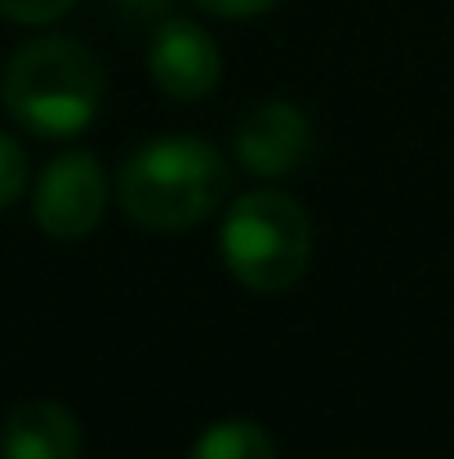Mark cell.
Listing matches in <instances>:
<instances>
[{"label":"cell","mask_w":454,"mask_h":459,"mask_svg":"<svg viewBox=\"0 0 454 459\" xmlns=\"http://www.w3.org/2000/svg\"><path fill=\"white\" fill-rule=\"evenodd\" d=\"M232 187V165L205 139H156L116 174V201L143 232H187L205 223Z\"/></svg>","instance_id":"cell-1"},{"label":"cell","mask_w":454,"mask_h":459,"mask_svg":"<svg viewBox=\"0 0 454 459\" xmlns=\"http://www.w3.org/2000/svg\"><path fill=\"white\" fill-rule=\"evenodd\" d=\"M103 63L76 36H40L9 58L4 108L36 139H76L103 108Z\"/></svg>","instance_id":"cell-2"},{"label":"cell","mask_w":454,"mask_h":459,"mask_svg":"<svg viewBox=\"0 0 454 459\" xmlns=\"http://www.w3.org/2000/svg\"><path fill=\"white\" fill-rule=\"evenodd\" d=\"M227 273L259 295H281L307 273L312 223L286 192H245L232 201L218 237Z\"/></svg>","instance_id":"cell-3"},{"label":"cell","mask_w":454,"mask_h":459,"mask_svg":"<svg viewBox=\"0 0 454 459\" xmlns=\"http://www.w3.org/2000/svg\"><path fill=\"white\" fill-rule=\"evenodd\" d=\"M107 214V174L94 152L54 156L31 187V219L54 241L90 237Z\"/></svg>","instance_id":"cell-4"},{"label":"cell","mask_w":454,"mask_h":459,"mask_svg":"<svg viewBox=\"0 0 454 459\" xmlns=\"http://www.w3.org/2000/svg\"><path fill=\"white\" fill-rule=\"evenodd\" d=\"M148 72L160 94L178 103H196L214 94L223 76L218 40L192 18H160L148 45Z\"/></svg>","instance_id":"cell-5"},{"label":"cell","mask_w":454,"mask_h":459,"mask_svg":"<svg viewBox=\"0 0 454 459\" xmlns=\"http://www.w3.org/2000/svg\"><path fill=\"white\" fill-rule=\"evenodd\" d=\"M312 152V126L295 103H263L236 130V156L259 178H286Z\"/></svg>","instance_id":"cell-6"},{"label":"cell","mask_w":454,"mask_h":459,"mask_svg":"<svg viewBox=\"0 0 454 459\" xmlns=\"http://www.w3.org/2000/svg\"><path fill=\"white\" fill-rule=\"evenodd\" d=\"M0 459H81V424L58 402H22L0 429Z\"/></svg>","instance_id":"cell-7"},{"label":"cell","mask_w":454,"mask_h":459,"mask_svg":"<svg viewBox=\"0 0 454 459\" xmlns=\"http://www.w3.org/2000/svg\"><path fill=\"white\" fill-rule=\"evenodd\" d=\"M187 459H277V446L254 420H223L192 442Z\"/></svg>","instance_id":"cell-8"},{"label":"cell","mask_w":454,"mask_h":459,"mask_svg":"<svg viewBox=\"0 0 454 459\" xmlns=\"http://www.w3.org/2000/svg\"><path fill=\"white\" fill-rule=\"evenodd\" d=\"M22 187H27V152L18 139L0 134V210L13 205L22 196Z\"/></svg>","instance_id":"cell-9"},{"label":"cell","mask_w":454,"mask_h":459,"mask_svg":"<svg viewBox=\"0 0 454 459\" xmlns=\"http://www.w3.org/2000/svg\"><path fill=\"white\" fill-rule=\"evenodd\" d=\"M76 0H0V13L9 22H22V27H40V22H54L72 9Z\"/></svg>","instance_id":"cell-10"},{"label":"cell","mask_w":454,"mask_h":459,"mask_svg":"<svg viewBox=\"0 0 454 459\" xmlns=\"http://www.w3.org/2000/svg\"><path fill=\"white\" fill-rule=\"evenodd\" d=\"M210 18H259L268 13L277 0H196Z\"/></svg>","instance_id":"cell-11"},{"label":"cell","mask_w":454,"mask_h":459,"mask_svg":"<svg viewBox=\"0 0 454 459\" xmlns=\"http://www.w3.org/2000/svg\"><path fill=\"white\" fill-rule=\"evenodd\" d=\"M174 0H116V9L125 13V18H165V9H169Z\"/></svg>","instance_id":"cell-12"}]
</instances>
